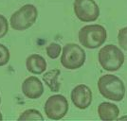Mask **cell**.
Listing matches in <instances>:
<instances>
[{
  "mask_svg": "<svg viewBox=\"0 0 127 121\" xmlns=\"http://www.w3.org/2000/svg\"><path fill=\"white\" fill-rule=\"evenodd\" d=\"M98 88L104 98L112 101H122L125 96V85L115 75L106 74L101 76L98 80Z\"/></svg>",
  "mask_w": 127,
  "mask_h": 121,
  "instance_id": "cell-1",
  "label": "cell"
},
{
  "mask_svg": "<svg viewBox=\"0 0 127 121\" xmlns=\"http://www.w3.org/2000/svg\"><path fill=\"white\" fill-rule=\"evenodd\" d=\"M81 46L88 49H96L106 41L107 32L104 26L98 24L83 26L78 34Z\"/></svg>",
  "mask_w": 127,
  "mask_h": 121,
  "instance_id": "cell-2",
  "label": "cell"
},
{
  "mask_svg": "<svg viewBox=\"0 0 127 121\" xmlns=\"http://www.w3.org/2000/svg\"><path fill=\"white\" fill-rule=\"evenodd\" d=\"M98 60L105 71L115 72L122 67L125 61V56L121 48L115 45H106L101 48L98 54Z\"/></svg>",
  "mask_w": 127,
  "mask_h": 121,
  "instance_id": "cell-3",
  "label": "cell"
},
{
  "mask_svg": "<svg viewBox=\"0 0 127 121\" xmlns=\"http://www.w3.org/2000/svg\"><path fill=\"white\" fill-rule=\"evenodd\" d=\"M37 8L32 4H26L12 13L10 24L14 30L23 31L32 27L37 20Z\"/></svg>",
  "mask_w": 127,
  "mask_h": 121,
  "instance_id": "cell-4",
  "label": "cell"
},
{
  "mask_svg": "<svg viewBox=\"0 0 127 121\" xmlns=\"http://www.w3.org/2000/svg\"><path fill=\"white\" fill-rule=\"evenodd\" d=\"M86 55L85 50L77 44H67L64 47L61 56V64L65 69L76 70L85 64Z\"/></svg>",
  "mask_w": 127,
  "mask_h": 121,
  "instance_id": "cell-5",
  "label": "cell"
},
{
  "mask_svg": "<svg viewBox=\"0 0 127 121\" xmlns=\"http://www.w3.org/2000/svg\"><path fill=\"white\" fill-rule=\"evenodd\" d=\"M48 118L59 120L65 116L68 111V101L63 95H53L49 97L44 107Z\"/></svg>",
  "mask_w": 127,
  "mask_h": 121,
  "instance_id": "cell-6",
  "label": "cell"
},
{
  "mask_svg": "<svg viewBox=\"0 0 127 121\" xmlns=\"http://www.w3.org/2000/svg\"><path fill=\"white\" fill-rule=\"evenodd\" d=\"M73 10L76 17L85 23L96 21L100 16V8L94 0H75Z\"/></svg>",
  "mask_w": 127,
  "mask_h": 121,
  "instance_id": "cell-7",
  "label": "cell"
},
{
  "mask_svg": "<svg viewBox=\"0 0 127 121\" xmlns=\"http://www.w3.org/2000/svg\"><path fill=\"white\" fill-rule=\"evenodd\" d=\"M71 101L78 109H87L92 102V91L88 86L79 84L75 86L70 94Z\"/></svg>",
  "mask_w": 127,
  "mask_h": 121,
  "instance_id": "cell-8",
  "label": "cell"
},
{
  "mask_svg": "<svg viewBox=\"0 0 127 121\" xmlns=\"http://www.w3.org/2000/svg\"><path fill=\"white\" fill-rule=\"evenodd\" d=\"M23 95L30 99H37L44 94V85L37 77H29L22 83Z\"/></svg>",
  "mask_w": 127,
  "mask_h": 121,
  "instance_id": "cell-9",
  "label": "cell"
},
{
  "mask_svg": "<svg viewBox=\"0 0 127 121\" xmlns=\"http://www.w3.org/2000/svg\"><path fill=\"white\" fill-rule=\"evenodd\" d=\"M27 70L34 75H40L47 69V62L45 58L39 54L30 55L26 61Z\"/></svg>",
  "mask_w": 127,
  "mask_h": 121,
  "instance_id": "cell-10",
  "label": "cell"
},
{
  "mask_svg": "<svg viewBox=\"0 0 127 121\" xmlns=\"http://www.w3.org/2000/svg\"><path fill=\"white\" fill-rule=\"evenodd\" d=\"M98 115L101 120H116L119 118L120 109L111 102H101L98 106Z\"/></svg>",
  "mask_w": 127,
  "mask_h": 121,
  "instance_id": "cell-11",
  "label": "cell"
},
{
  "mask_svg": "<svg viewBox=\"0 0 127 121\" xmlns=\"http://www.w3.org/2000/svg\"><path fill=\"white\" fill-rule=\"evenodd\" d=\"M60 74L61 71L59 69H52L43 75V81L47 84L51 92L57 93L60 91V86H61L59 80Z\"/></svg>",
  "mask_w": 127,
  "mask_h": 121,
  "instance_id": "cell-12",
  "label": "cell"
},
{
  "mask_svg": "<svg viewBox=\"0 0 127 121\" xmlns=\"http://www.w3.org/2000/svg\"><path fill=\"white\" fill-rule=\"evenodd\" d=\"M19 120H44V116L38 110L29 109L24 111L20 116L18 117Z\"/></svg>",
  "mask_w": 127,
  "mask_h": 121,
  "instance_id": "cell-13",
  "label": "cell"
},
{
  "mask_svg": "<svg viewBox=\"0 0 127 121\" xmlns=\"http://www.w3.org/2000/svg\"><path fill=\"white\" fill-rule=\"evenodd\" d=\"M62 50L63 49L61 48V46L59 44H57V43H51L49 46L47 47V49H46L47 55L50 59H53V60L58 58Z\"/></svg>",
  "mask_w": 127,
  "mask_h": 121,
  "instance_id": "cell-14",
  "label": "cell"
},
{
  "mask_svg": "<svg viewBox=\"0 0 127 121\" xmlns=\"http://www.w3.org/2000/svg\"><path fill=\"white\" fill-rule=\"evenodd\" d=\"M11 54L10 50L6 46L0 44V66H4L10 62Z\"/></svg>",
  "mask_w": 127,
  "mask_h": 121,
  "instance_id": "cell-15",
  "label": "cell"
},
{
  "mask_svg": "<svg viewBox=\"0 0 127 121\" xmlns=\"http://www.w3.org/2000/svg\"><path fill=\"white\" fill-rule=\"evenodd\" d=\"M118 42H119V46L121 47V48L127 51V26L122 27V29L119 30Z\"/></svg>",
  "mask_w": 127,
  "mask_h": 121,
  "instance_id": "cell-16",
  "label": "cell"
},
{
  "mask_svg": "<svg viewBox=\"0 0 127 121\" xmlns=\"http://www.w3.org/2000/svg\"><path fill=\"white\" fill-rule=\"evenodd\" d=\"M9 22L4 15L0 14V39L6 36V34L9 31Z\"/></svg>",
  "mask_w": 127,
  "mask_h": 121,
  "instance_id": "cell-17",
  "label": "cell"
},
{
  "mask_svg": "<svg viewBox=\"0 0 127 121\" xmlns=\"http://www.w3.org/2000/svg\"><path fill=\"white\" fill-rule=\"evenodd\" d=\"M3 119V116H2V114H1V112H0V120H2Z\"/></svg>",
  "mask_w": 127,
  "mask_h": 121,
  "instance_id": "cell-18",
  "label": "cell"
},
{
  "mask_svg": "<svg viewBox=\"0 0 127 121\" xmlns=\"http://www.w3.org/2000/svg\"><path fill=\"white\" fill-rule=\"evenodd\" d=\"M120 119H127V116H122V117H121Z\"/></svg>",
  "mask_w": 127,
  "mask_h": 121,
  "instance_id": "cell-19",
  "label": "cell"
},
{
  "mask_svg": "<svg viewBox=\"0 0 127 121\" xmlns=\"http://www.w3.org/2000/svg\"><path fill=\"white\" fill-rule=\"evenodd\" d=\"M0 104H1V97H0Z\"/></svg>",
  "mask_w": 127,
  "mask_h": 121,
  "instance_id": "cell-20",
  "label": "cell"
}]
</instances>
